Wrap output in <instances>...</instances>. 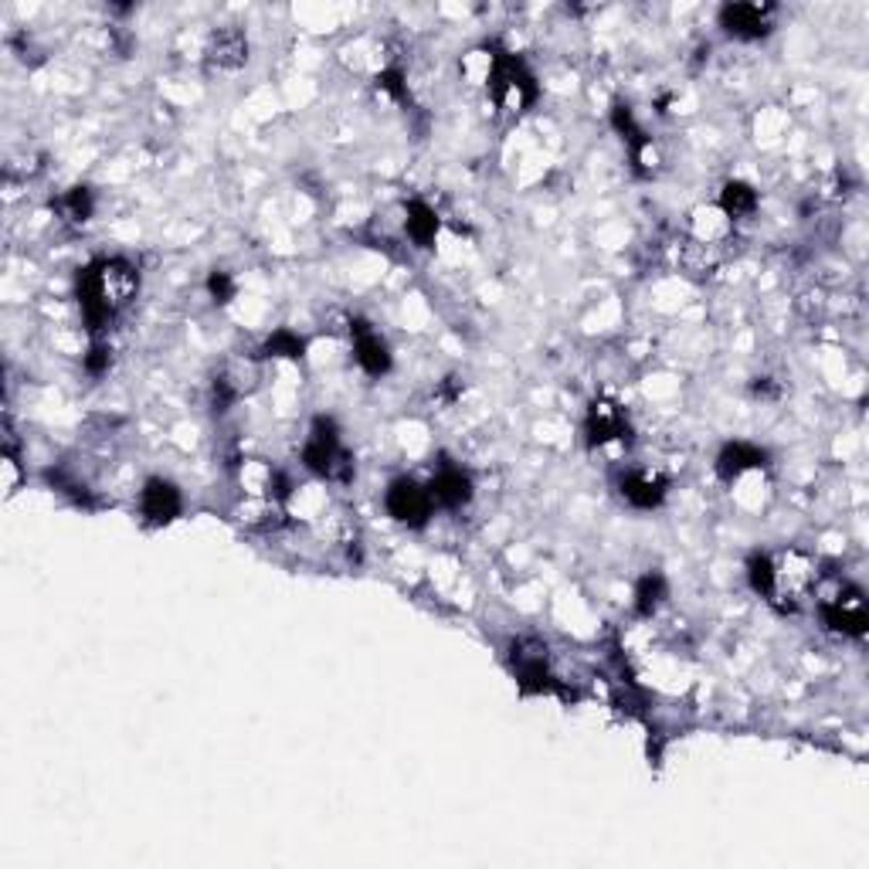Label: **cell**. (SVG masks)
Segmentation results:
<instances>
[{"mask_svg": "<svg viewBox=\"0 0 869 869\" xmlns=\"http://www.w3.org/2000/svg\"><path fill=\"white\" fill-rule=\"evenodd\" d=\"M384 507L405 526H425L428 516L434 513V500H431L428 486H418L415 479H394L384 492Z\"/></svg>", "mask_w": 869, "mask_h": 869, "instance_id": "8992f818", "label": "cell"}, {"mask_svg": "<svg viewBox=\"0 0 869 869\" xmlns=\"http://www.w3.org/2000/svg\"><path fill=\"white\" fill-rule=\"evenodd\" d=\"M771 574H774L771 553H754L748 561V581L761 598H767V592H771Z\"/></svg>", "mask_w": 869, "mask_h": 869, "instance_id": "44dd1931", "label": "cell"}, {"mask_svg": "<svg viewBox=\"0 0 869 869\" xmlns=\"http://www.w3.org/2000/svg\"><path fill=\"white\" fill-rule=\"evenodd\" d=\"M428 492L434 507H445V510H459L473 500V479L469 473H462L459 465H442L434 479L428 483Z\"/></svg>", "mask_w": 869, "mask_h": 869, "instance_id": "7c38bea8", "label": "cell"}, {"mask_svg": "<svg viewBox=\"0 0 869 869\" xmlns=\"http://www.w3.org/2000/svg\"><path fill=\"white\" fill-rule=\"evenodd\" d=\"M140 289V272L127 259H96L79 275V302L92 333L106 330Z\"/></svg>", "mask_w": 869, "mask_h": 869, "instance_id": "6da1fadb", "label": "cell"}, {"mask_svg": "<svg viewBox=\"0 0 869 869\" xmlns=\"http://www.w3.org/2000/svg\"><path fill=\"white\" fill-rule=\"evenodd\" d=\"M669 492V483L663 476H652V473H632L622 479V496L626 503H632L635 510H656L663 507Z\"/></svg>", "mask_w": 869, "mask_h": 869, "instance_id": "5bb4252c", "label": "cell"}, {"mask_svg": "<svg viewBox=\"0 0 869 869\" xmlns=\"http://www.w3.org/2000/svg\"><path fill=\"white\" fill-rule=\"evenodd\" d=\"M764 459H767V452L758 449V445L730 442L717 455V473H721V479H737V476H743L748 469H758V465H764Z\"/></svg>", "mask_w": 869, "mask_h": 869, "instance_id": "9a60e30c", "label": "cell"}, {"mask_svg": "<svg viewBox=\"0 0 869 869\" xmlns=\"http://www.w3.org/2000/svg\"><path fill=\"white\" fill-rule=\"evenodd\" d=\"M771 561H774V574H771L767 602L778 611H795L801 605V598L809 595L812 581H816L812 561L801 550H788L782 557H771Z\"/></svg>", "mask_w": 869, "mask_h": 869, "instance_id": "277c9868", "label": "cell"}, {"mask_svg": "<svg viewBox=\"0 0 869 869\" xmlns=\"http://www.w3.org/2000/svg\"><path fill=\"white\" fill-rule=\"evenodd\" d=\"M439 214H434L425 201H412L408 204V222H405V228H408V238L418 245V248H431V241L439 238Z\"/></svg>", "mask_w": 869, "mask_h": 869, "instance_id": "2e32d148", "label": "cell"}, {"mask_svg": "<svg viewBox=\"0 0 869 869\" xmlns=\"http://www.w3.org/2000/svg\"><path fill=\"white\" fill-rule=\"evenodd\" d=\"M207 293L214 296V302H231L235 299V278L222 269H214L207 278Z\"/></svg>", "mask_w": 869, "mask_h": 869, "instance_id": "7402d4cb", "label": "cell"}, {"mask_svg": "<svg viewBox=\"0 0 869 869\" xmlns=\"http://www.w3.org/2000/svg\"><path fill=\"white\" fill-rule=\"evenodd\" d=\"M663 602H666V578L659 571H652L635 584V608L639 615H652Z\"/></svg>", "mask_w": 869, "mask_h": 869, "instance_id": "ac0fdd59", "label": "cell"}, {"mask_svg": "<svg viewBox=\"0 0 869 869\" xmlns=\"http://www.w3.org/2000/svg\"><path fill=\"white\" fill-rule=\"evenodd\" d=\"M85 367L92 370V374H103V370L109 367V350L106 347H92L88 357H85Z\"/></svg>", "mask_w": 869, "mask_h": 869, "instance_id": "603a6c76", "label": "cell"}, {"mask_svg": "<svg viewBox=\"0 0 869 869\" xmlns=\"http://www.w3.org/2000/svg\"><path fill=\"white\" fill-rule=\"evenodd\" d=\"M302 462H306V469H313L317 476L333 479V483H347L354 476L350 452L340 442V431L330 418L313 421V431H309L306 449H302Z\"/></svg>", "mask_w": 869, "mask_h": 869, "instance_id": "3957f363", "label": "cell"}, {"mask_svg": "<svg viewBox=\"0 0 869 869\" xmlns=\"http://www.w3.org/2000/svg\"><path fill=\"white\" fill-rule=\"evenodd\" d=\"M721 207L730 217H748L758 207V191L751 188V183H743V180H727L724 191H721Z\"/></svg>", "mask_w": 869, "mask_h": 869, "instance_id": "e0dca14e", "label": "cell"}, {"mask_svg": "<svg viewBox=\"0 0 869 869\" xmlns=\"http://www.w3.org/2000/svg\"><path fill=\"white\" fill-rule=\"evenodd\" d=\"M180 507H183L180 489L174 483H167V479H150L143 486V492H140V510H143V516L150 523H157V526L177 520L180 516Z\"/></svg>", "mask_w": 869, "mask_h": 869, "instance_id": "8fae6325", "label": "cell"}, {"mask_svg": "<svg viewBox=\"0 0 869 869\" xmlns=\"http://www.w3.org/2000/svg\"><path fill=\"white\" fill-rule=\"evenodd\" d=\"M822 618L832 632H843L849 639H859L869 629V608H866V598H862L859 587H843V592L825 598Z\"/></svg>", "mask_w": 869, "mask_h": 869, "instance_id": "5b68a950", "label": "cell"}, {"mask_svg": "<svg viewBox=\"0 0 869 869\" xmlns=\"http://www.w3.org/2000/svg\"><path fill=\"white\" fill-rule=\"evenodd\" d=\"M486 82H489L492 103L503 112H526L540 99V85H537L534 72L526 69V61L516 58L513 51H503V48H492Z\"/></svg>", "mask_w": 869, "mask_h": 869, "instance_id": "7a4b0ae2", "label": "cell"}, {"mask_svg": "<svg viewBox=\"0 0 869 869\" xmlns=\"http://www.w3.org/2000/svg\"><path fill=\"white\" fill-rule=\"evenodd\" d=\"M350 336H354V354H357V364L364 367V374L370 378H384L391 370V350L381 340L378 330H370L367 323H354L350 326Z\"/></svg>", "mask_w": 869, "mask_h": 869, "instance_id": "9c48e42d", "label": "cell"}, {"mask_svg": "<svg viewBox=\"0 0 869 869\" xmlns=\"http://www.w3.org/2000/svg\"><path fill=\"white\" fill-rule=\"evenodd\" d=\"M92 211H96V201H92V191L88 188H72V191H66V198H61V214L69 217V222H88L92 217Z\"/></svg>", "mask_w": 869, "mask_h": 869, "instance_id": "ffe728a7", "label": "cell"}, {"mask_svg": "<svg viewBox=\"0 0 869 869\" xmlns=\"http://www.w3.org/2000/svg\"><path fill=\"white\" fill-rule=\"evenodd\" d=\"M306 354V340L293 330H275L269 340H265V357H289V360H299Z\"/></svg>", "mask_w": 869, "mask_h": 869, "instance_id": "d6986e66", "label": "cell"}, {"mask_svg": "<svg viewBox=\"0 0 869 869\" xmlns=\"http://www.w3.org/2000/svg\"><path fill=\"white\" fill-rule=\"evenodd\" d=\"M771 17H774L771 4H727L721 11V27L734 38L754 41V38H764L771 31Z\"/></svg>", "mask_w": 869, "mask_h": 869, "instance_id": "ba28073f", "label": "cell"}, {"mask_svg": "<svg viewBox=\"0 0 869 869\" xmlns=\"http://www.w3.org/2000/svg\"><path fill=\"white\" fill-rule=\"evenodd\" d=\"M513 669L520 672L523 687L544 690L547 687V648L534 639H523L513 645Z\"/></svg>", "mask_w": 869, "mask_h": 869, "instance_id": "4fadbf2b", "label": "cell"}, {"mask_svg": "<svg viewBox=\"0 0 869 869\" xmlns=\"http://www.w3.org/2000/svg\"><path fill=\"white\" fill-rule=\"evenodd\" d=\"M632 439V425L626 408L611 397H598L592 408H587V442L592 445H608V442H629Z\"/></svg>", "mask_w": 869, "mask_h": 869, "instance_id": "52a82bcc", "label": "cell"}, {"mask_svg": "<svg viewBox=\"0 0 869 869\" xmlns=\"http://www.w3.org/2000/svg\"><path fill=\"white\" fill-rule=\"evenodd\" d=\"M207 61L211 69H222V72H235L248 61V38L241 27H217L211 41H207Z\"/></svg>", "mask_w": 869, "mask_h": 869, "instance_id": "30bf717a", "label": "cell"}]
</instances>
